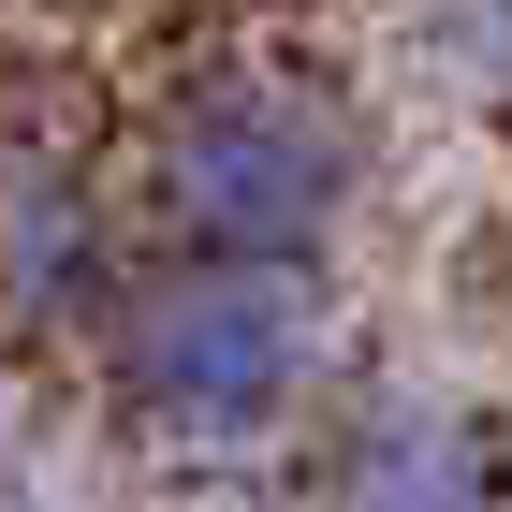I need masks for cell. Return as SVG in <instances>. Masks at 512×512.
I'll return each mask as SVG.
<instances>
[{
    "label": "cell",
    "mask_w": 512,
    "mask_h": 512,
    "mask_svg": "<svg viewBox=\"0 0 512 512\" xmlns=\"http://www.w3.org/2000/svg\"><path fill=\"white\" fill-rule=\"evenodd\" d=\"M366 103L322 59L278 44H220L176 59L132 118V220L161 235V264H264V278H322V249L366 205Z\"/></svg>",
    "instance_id": "1"
},
{
    "label": "cell",
    "mask_w": 512,
    "mask_h": 512,
    "mask_svg": "<svg viewBox=\"0 0 512 512\" xmlns=\"http://www.w3.org/2000/svg\"><path fill=\"white\" fill-rule=\"evenodd\" d=\"M337 381V308L322 278L264 264H147L103 322V395L147 454H264Z\"/></svg>",
    "instance_id": "2"
},
{
    "label": "cell",
    "mask_w": 512,
    "mask_h": 512,
    "mask_svg": "<svg viewBox=\"0 0 512 512\" xmlns=\"http://www.w3.org/2000/svg\"><path fill=\"white\" fill-rule=\"evenodd\" d=\"M132 278H147L132 264V191L59 132H0V352H59V337L103 352Z\"/></svg>",
    "instance_id": "3"
},
{
    "label": "cell",
    "mask_w": 512,
    "mask_h": 512,
    "mask_svg": "<svg viewBox=\"0 0 512 512\" xmlns=\"http://www.w3.org/2000/svg\"><path fill=\"white\" fill-rule=\"evenodd\" d=\"M322 512H512V439L454 395H366L322 439Z\"/></svg>",
    "instance_id": "4"
}]
</instances>
